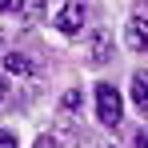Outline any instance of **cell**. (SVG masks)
Wrapping results in <instances>:
<instances>
[{
  "instance_id": "277c9868",
  "label": "cell",
  "mask_w": 148,
  "mask_h": 148,
  "mask_svg": "<svg viewBox=\"0 0 148 148\" xmlns=\"http://www.w3.org/2000/svg\"><path fill=\"white\" fill-rule=\"evenodd\" d=\"M4 72L8 76H32L36 72V60L24 52H4Z\"/></svg>"
},
{
  "instance_id": "3957f363",
  "label": "cell",
  "mask_w": 148,
  "mask_h": 148,
  "mask_svg": "<svg viewBox=\"0 0 148 148\" xmlns=\"http://www.w3.org/2000/svg\"><path fill=\"white\" fill-rule=\"evenodd\" d=\"M124 44L132 52H148V20L136 12L132 20H128V28H124Z\"/></svg>"
},
{
  "instance_id": "30bf717a",
  "label": "cell",
  "mask_w": 148,
  "mask_h": 148,
  "mask_svg": "<svg viewBox=\"0 0 148 148\" xmlns=\"http://www.w3.org/2000/svg\"><path fill=\"white\" fill-rule=\"evenodd\" d=\"M0 148H20V144H16V136H12V132H0Z\"/></svg>"
},
{
  "instance_id": "8992f818",
  "label": "cell",
  "mask_w": 148,
  "mask_h": 148,
  "mask_svg": "<svg viewBox=\"0 0 148 148\" xmlns=\"http://www.w3.org/2000/svg\"><path fill=\"white\" fill-rule=\"evenodd\" d=\"M132 104H136L140 112H148V72L132 76Z\"/></svg>"
},
{
  "instance_id": "8fae6325",
  "label": "cell",
  "mask_w": 148,
  "mask_h": 148,
  "mask_svg": "<svg viewBox=\"0 0 148 148\" xmlns=\"http://www.w3.org/2000/svg\"><path fill=\"white\" fill-rule=\"evenodd\" d=\"M8 96V80H4V76H0V100Z\"/></svg>"
},
{
  "instance_id": "7a4b0ae2",
  "label": "cell",
  "mask_w": 148,
  "mask_h": 148,
  "mask_svg": "<svg viewBox=\"0 0 148 148\" xmlns=\"http://www.w3.org/2000/svg\"><path fill=\"white\" fill-rule=\"evenodd\" d=\"M84 20H88V8H84L80 0H68V4L56 12V28H60L64 36H76V32L84 28Z\"/></svg>"
},
{
  "instance_id": "9c48e42d",
  "label": "cell",
  "mask_w": 148,
  "mask_h": 148,
  "mask_svg": "<svg viewBox=\"0 0 148 148\" xmlns=\"http://www.w3.org/2000/svg\"><path fill=\"white\" fill-rule=\"evenodd\" d=\"M24 0H0V12H20Z\"/></svg>"
},
{
  "instance_id": "52a82bcc",
  "label": "cell",
  "mask_w": 148,
  "mask_h": 148,
  "mask_svg": "<svg viewBox=\"0 0 148 148\" xmlns=\"http://www.w3.org/2000/svg\"><path fill=\"white\" fill-rule=\"evenodd\" d=\"M80 104H84L80 88H68V92H64V100H60V112H64V116H68V112H80Z\"/></svg>"
},
{
  "instance_id": "6da1fadb",
  "label": "cell",
  "mask_w": 148,
  "mask_h": 148,
  "mask_svg": "<svg viewBox=\"0 0 148 148\" xmlns=\"http://www.w3.org/2000/svg\"><path fill=\"white\" fill-rule=\"evenodd\" d=\"M96 116L100 124H108V128H116L124 120V100L120 92L112 88V84H96Z\"/></svg>"
},
{
  "instance_id": "5b68a950",
  "label": "cell",
  "mask_w": 148,
  "mask_h": 148,
  "mask_svg": "<svg viewBox=\"0 0 148 148\" xmlns=\"http://www.w3.org/2000/svg\"><path fill=\"white\" fill-rule=\"evenodd\" d=\"M88 60H92V64H104V60H112V36H108V32H96V36H92Z\"/></svg>"
},
{
  "instance_id": "ba28073f",
  "label": "cell",
  "mask_w": 148,
  "mask_h": 148,
  "mask_svg": "<svg viewBox=\"0 0 148 148\" xmlns=\"http://www.w3.org/2000/svg\"><path fill=\"white\" fill-rule=\"evenodd\" d=\"M32 148H60V140H56L52 132H40V136H36V144H32Z\"/></svg>"
}]
</instances>
